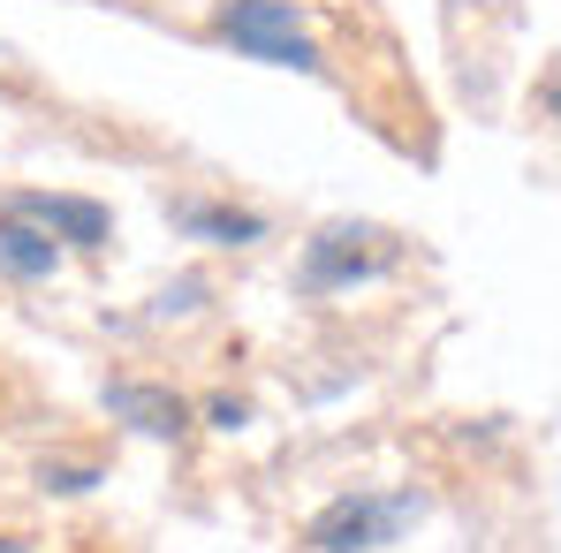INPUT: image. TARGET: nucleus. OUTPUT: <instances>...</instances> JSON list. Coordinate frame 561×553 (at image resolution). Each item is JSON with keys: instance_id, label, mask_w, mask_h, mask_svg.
Listing matches in <instances>:
<instances>
[{"instance_id": "obj_1", "label": "nucleus", "mask_w": 561, "mask_h": 553, "mask_svg": "<svg viewBox=\"0 0 561 553\" xmlns=\"http://www.w3.org/2000/svg\"><path fill=\"white\" fill-rule=\"evenodd\" d=\"M213 31L243 54V61H266V69H304L319 77V46L296 15V0H220Z\"/></svg>"}, {"instance_id": "obj_6", "label": "nucleus", "mask_w": 561, "mask_h": 553, "mask_svg": "<svg viewBox=\"0 0 561 553\" xmlns=\"http://www.w3.org/2000/svg\"><path fill=\"white\" fill-rule=\"evenodd\" d=\"M0 266L15 280H54V266H61V243L38 228V220H23L15 205H0Z\"/></svg>"}, {"instance_id": "obj_2", "label": "nucleus", "mask_w": 561, "mask_h": 553, "mask_svg": "<svg viewBox=\"0 0 561 553\" xmlns=\"http://www.w3.org/2000/svg\"><path fill=\"white\" fill-rule=\"evenodd\" d=\"M402 258V243L387 235V228H357V220H334V228H319L311 243H304V296H342V288H357V280H379L387 266Z\"/></svg>"}, {"instance_id": "obj_10", "label": "nucleus", "mask_w": 561, "mask_h": 553, "mask_svg": "<svg viewBox=\"0 0 561 553\" xmlns=\"http://www.w3.org/2000/svg\"><path fill=\"white\" fill-rule=\"evenodd\" d=\"M539 99H547V114H554V122H561V77H554V84H547V92H539Z\"/></svg>"}, {"instance_id": "obj_3", "label": "nucleus", "mask_w": 561, "mask_h": 553, "mask_svg": "<svg viewBox=\"0 0 561 553\" xmlns=\"http://www.w3.org/2000/svg\"><path fill=\"white\" fill-rule=\"evenodd\" d=\"M402 523H417V493H342L311 516L304 546L311 553H373V546H394Z\"/></svg>"}, {"instance_id": "obj_5", "label": "nucleus", "mask_w": 561, "mask_h": 553, "mask_svg": "<svg viewBox=\"0 0 561 553\" xmlns=\"http://www.w3.org/2000/svg\"><path fill=\"white\" fill-rule=\"evenodd\" d=\"M106 410H114V425L145 433V440H183L190 433V402L175 387H152V379H114L106 387Z\"/></svg>"}, {"instance_id": "obj_9", "label": "nucleus", "mask_w": 561, "mask_h": 553, "mask_svg": "<svg viewBox=\"0 0 561 553\" xmlns=\"http://www.w3.org/2000/svg\"><path fill=\"white\" fill-rule=\"evenodd\" d=\"M205 417H213L220 433H236V425H251V410H243L236 394H213V402H205Z\"/></svg>"}, {"instance_id": "obj_8", "label": "nucleus", "mask_w": 561, "mask_h": 553, "mask_svg": "<svg viewBox=\"0 0 561 553\" xmlns=\"http://www.w3.org/2000/svg\"><path fill=\"white\" fill-rule=\"evenodd\" d=\"M38 485H46V493H92L99 462H38Z\"/></svg>"}, {"instance_id": "obj_11", "label": "nucleus", "mask_w": 561, "mask_h": 553, "mask_svg": "<svg viewBox=\"0 0 561 553\" xmlns=\"http://www.w3.org/2000/svg\"><path fill=\"white\" fill-rule=\"evenodd\" d=\"M0 553H31V539H15V531H0Z\"/></svg>"}, {"instance_id": "obj_7", "label": "nucleus", "mask_w": 561, "mask_h": 553, "mask_svg": "<svg viewBox=\"0 0 561 553\" xmlns=\"http://www.w3.org/2000/svg\"><path fill=\"white\" fill-rule=\"evenodd\" d=\"M175 228H183L190 243H228V251L266 235L259 212H243V205H205V197H183V205H175Z\"/></svg>"}, {"instance_id": "obj_4", "label": "nucleus", "mask_w": 561, "mask_h": 553, "mask_svg": "<svg viewBox=\"0 0 561 553\" xmlns=\"http://www.w3.org/2000/svg\"><path fill=\"white\" fill-rule=\"evenodd\" d=\"M23 220H38L61 251H99L106 235H114V212L99 205V197H46V189H15L8 197Z\"/></svg>"}]
</instances>
